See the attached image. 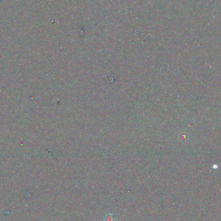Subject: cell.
Returning <instances> with one entry per match:
<instances>
[{
    "label": "cell",
    "instance_id": "6da1fadb",
    "mask_svg": "<svg viewBox=\"0 0 221 221\" xmlns=\"http://www.w3.org/2000/svg\"><path fill=\"white\" fill-rule=\"evenodd\" d=\"M104 221H115V219L113 216V214L110 212H108L104 218Z\"/></svg>",
    "mask_w": 221,
    "mask_h": 221
}]
</instances>
